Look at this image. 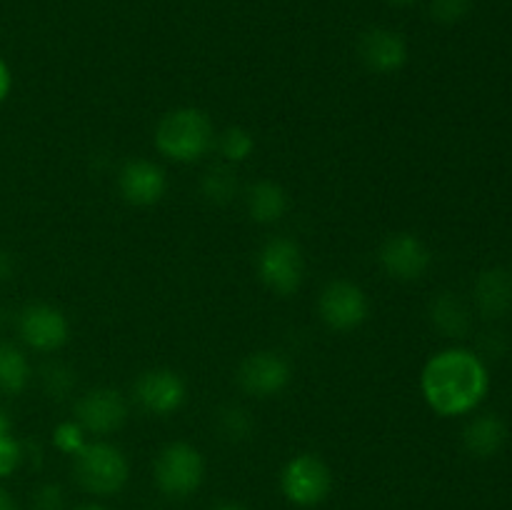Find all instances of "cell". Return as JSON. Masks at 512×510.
I'll list each match as a JSON object with an SVG mask.
<instances>
[{"label": "cell", "instance_id": "cell-19", "mask_svg": "<svg viewBox=\"0 0 512 510\" xmlns=\"http://www.w3.org/2000/svg\"><path fill=\"white\" fill-rule=\"evenodd\" d=\"M30 380V363L13 343H0V393H23Z\"/></svg>", "mask_w": 512, "mask_h": 510}, {"label": "cell", "instance_id": "cell-34", "mask_svg": "<svg viewBox=\"0 0 512 510\" xmlns=\"http://www.w3.org/2000/svg\"><path fill=\"white\" fill-rule=\"evenodd\" d=\"M390 3H395V5H408V3H413V0H390Z\"/></svg>", "mask_w": 512, "mask_h": 510}, {"label": "cell", "instance_id": "cell-25", "mask_svg": "<svg viewBox=\"0 0 512 510\" xmlns=\"http://www.w3.org/2000/svg\"><path fill=\"white\" fill-rule=\"evenodd\" d=\"M73 383H75L73 373H70L65 365H48V368L43 370V385L53 398H63V395H68L70 388H73Z\"/></svg>", "mask_w": 512, "mask_h": 510}, {"label": "cell", "instance_id": "cell-23", "mask_svg": "<svg viewBox=\"0 0 512 510\" xmlns=\"http://www.w3.org/2000/svg\"><path fill=\"white\" fill-rule=\"evenodd\" d=\"M53 443L60 453L75 455L85 445V430L80 428L78 420H68V423H60L53 433Z\"/></svg>", "mask_w": 512, "mask_h": 510}, {"label": "cell", "instance_id": "cell-13", "mask_svg": "<svg viewBox=\"0 0 512 510\" xmlns=\"http://www.w3.org/2000/svg\"><path fill=\"white\" fill-rule=\"evenodd\" d=\"M118 190L125 203L148 208V205L163 200L165 190H168V178H165V170L155 165L153 160L135 158L120 168Z\"/></svg>", "mask_w": 512, "mask_h": 510}, {"label": "cell", "instance_id": "cell-12", "mask_svg": "<svg viewBox=\"0 0 512 510\" xmlns=\"http://www.w3.org/2000/svg\"><path fill=\"white\" fill-rule=\"evenodd\" d=\"M140 408L153 415H170L185 403V383L175 370L150 368L138 375L133 385Z\"/></svg>", "mask_w": 512, "mask_h": 510}, {"label": "cell", "instance_id": "cell-29", "mask_svg": "<svg viewBox=\"0 0 512 510\" xmlns=\"http://www.w3.org/2000/svg\"><path fill=\"white\" fill-rule=\"evenodd\" d=\"M13 273V258L5 250H0V280H8Z\"/></svg>", "mask_w": 512, "mask_h": 510}, {"label": "cell", "instance_id": "cell-31", "mask_svg": "<svg viewBox=\"0 0 512 510\" xmlns=\"http://www.w3.org/2000/svg\"><path fill=\"white\" fill-rule=\"evenodd\" d=\"M213 510H248V508H245V505H240V503H233V500H228V503L215 505Z\"/></svg>", "mask_w": 512, "mask_h": 510}, {"label": "cell", "instance_id": "cell-16", "mask_svg": "<svg viewBox=\"0 0 512 510\" xmlns=\"http://www.w3.org/2000/svg\"><path fill=\"white\" fill-rule=\"evenodd\" d=\"M508 443V425L495 413L475 415L463 430V445L473 458H493Z\"/></svg>", "mask_w": 512, "mask_h": 510}, {"label": "cell", "instance_id": "cell-7", "mask_svg": "<svg viewBox=\"0 0 512 510\" xmlns=\"http://www.w3.org/2000/svg\"><path fill=\"white\" fill-rule=\"evenodd\" d=\"M318 313L330 330H355L368 320V295L350 280H333L320 290Z\"/></svg>", "mask_w": 512, "mask_h": 510}, {"label": "cell", "instance_id": "cell-33", "mask_svg": "<svg viewBox=\"0 0 512 510\" xmlns=\"http://www.w3.org/2000/svg\"><path fill=\"white\" fill-rule=\"evenodd\" d=\"M78 510H105V508H100V505H83V508Z\"/></svg>", "mask_w": 512, "mask_h": 510}, {"label": "cell", "instance_id": "cell-11", "mask_svg": "<svg viewBox=\"0 0 512 510\" xmlns=\"http://www.w3.org/2000/svg\"><path fill=\"white\" fill-rule=\"evenodd\" d=\"M75 420L85 433L110 435L123 428V423L128 420V403H125L123 393L113 388L88 390L75 403Z\"/></svg>", "mask_w": 512, "mask_h": 510}, {"label": "cell", "instance_id": "cell-9", "mask_svg": "<svg viewBox=\"0 0 512 510\" xmlns=\"http://www.w3.org/2000/svg\"><path fill=\"white\" fill-rule=\"evenodd\" d=\"M378 260L390 278L410 283V280H418L428 273L433 253L418 235L393 233L380 245Z\"/></svg>", "mask_w": 512, "mask_h": 510}, {"label": "cell", "instance_id": "cell-26", "mask_svg": "<svg viewBox=\"0 0 512 510\" xmlns=\"http://www.w3.org/2000/svg\"><path fill=\"white\" fill-rule=\"evenodd\" d=\"M20 463V445L15 443V438L8 435H0V478L13 473Z\"/></svg>", "mask_w": 512, "mask_h": 510}, {"label": "cell", "instance_id": "cell-21", "mask_svg": "<svg viewBox=\"0 0 512 510\" xmlns=\"http://www.w3.org/2000/svg\"><path fill=\"white\" fill-rule=\"evenodd\" d=\"M215 143H218V150L225 158V163H243V160H248L255 150L253 133L240 128V125L223 130V133L215 138Z\"/></svg>", "mask_w": 512, "mask_h": 510}, {"label": "cell", "instance_id": "cell-24", "mask_svg": "<svg viewBox=\"0 0 512 510\" xmlns=\"http://www.w3.org/2000/svg\"><path fill=\"white\" fill-rule=\"evenodd\" d=\"M473 8V0H430V13L438 23L455 25Z\"/></svg>", "mask_w": 512, "mask_h": 510}, {"label": "cell", "instance_id": "cell-18", "mask_svg": "<svg viewBox=\"0 0 512 510\" xmlns=\"http://www.w3.org/2000/svg\"><path fill=\"white\" fill-rule=\"evenodd\" d=\"M430 320L445 338H463L470 330V310L455 293H440L430 303Z\"/></svg>", "mask_w": 512, "mask_h": 510}, {"label": "cell", "instance_id": "cell-32", "mask_svg": "<svg viewBox=\"0 0 512 510\" xmlns=\"http://www.w3.org/2000/svg\"><path fill=\"white\" fill-rule=\"evenodd\" d=\"M8 433H10V420H8V415L0 410V435H8Z\"/></svg>", "mask_w": 512, "mask_h": 510}, {"label": "cell", "instance_id": "cell-10", "mask_svg": "<svg viewBox=\"0 0 512 510\" xmlns=\"http://www.w3.org/2000/svg\"><path fill=\"white\" fill-rule=\"evenodd\" d=\"M290 365L283 355L273 350H258L250 353L238 368V385L253 398H275L290 385Z\"/></svg>", "mask_w": 512, "mask_h": 510}, {"label": "cell", "instance_id": "cell-14", "mask_svg": "<svg viewBox=\"0 0 512 510\" xmlns=\"http://www.w3.org/2000/svg\"><path fill=\"white\" fill-rule=\"evenodd\" d=\"M360 60L370 73L393 75L408 63V45L403 35L390 28H368L358 40Z\"/></svg>", "mask_w": 512, "mask_h": 510}, {"label": "cell", "instance_id": "cell-8", "mask_svg": "<svg viewBox=\"0 0 512 510\" xmlns=\"http://www.w3.org/2000/svg\"><path fill=\"white\" fill-rule=\"evenodd\" d=\"M18 333L38 353H55L68 343L70 325L63 310L48 303H30L18 315Z\"/></svg>", "mask_w": 512, "mask_h": 510}, {"label": "cell", "instance_id": "cell-28", "mask_svg": "<svg viewBox=\"0 0 512 510\" xmlns=\"http://www.w3.org/2000/svg\"><path fill=\"white\" fill-rule=\"evenodd\" d=\"M10 83H13V80H10V70H8V65H5L3 60H0V103H3V100L8 98V93H10Z\"/></svg>", "mask_w": 512, "mask_h": 510}, {"label": "cell", "instance_id": "cell-3", "mask_svg": "<svg viewBox=\"0 0 512 510\" xmlns=\"http://www.w3.org/2000/svg\"><path fill=\"white\" fill-rule=\"evenodd\" d=\"M75 480L93 495H115L128 483L130 465L110 443H85L73 455Z\"/></svg>", "mask_w": 512, "mask_h": 510}, {"label": "cell", "instance_id": "cell-4", "mask_svg": "<svg viewBox=\"0 0 512 510\" xmlns=\"http://www.w3.org/2000/svg\"><path fill=\"white\" fill-rule=\"evenodd\" d=\"M205 460L190 443H170L155 458V483L170 498H188L203 485Z\"/></svg>", "mask_w": 512, "mask_h": 510}, {"label": "cell", "instance_id": "cell-30", "mask_svg": "<svg viewBox=\"0 0 512 510\" xmlns=\"http://www.w3.org/2000/svg\"><path fill=\"white\" fill-rule=\"evenodd\" d=\"M0 510H18V505H15L13 500H10V495L5 493L3 488H0Z\"/></svg>", "mask_w": 512, "mask_h": 510}, {"label": "cell", "instance_id": "cell-20", "mask_svg": "<svg viewBox=\"0 0 512 510\" xmlns=\"http://www.w3.org/2000/svg\"><path fill=\"white\" fill-rule=\"evenodd\" d=\"M200 190H203L205 200H210V203L228 205L230 200H235V195H238L240 190L238 175L230 168V163H218L203 175Z\"/></svg>", "mask_w": 512, "mask_h": 510}, {"label": "cell", "instance_id": "cell-15", "mask_svg": "<svg viewBox=\"0 0 512 510\" xmlns=\"http://www.w3.org/2000/svg\"><path fill=\"white\" fill-rule=\"evenodd\" d=\"M475 308L483 318L500 320L512 310V270L495 268L483 270L475 280Z\"/></svg>", "mask_w": 512, "mask_h": 510}, {"label": "cell", "instance_id": "cell-27", "mask_svg": "<svg viewBox=\"0 0 512 510\" xmlns=\"http://www.w3.org/2000/svg\"><path fill=\"white\" fill-rule=\"evenodd\" d=\"M35 510H63V490L58 485H43L33 498Z\"/></svg>", "mask_w": 512, "mask_h": 510}, {"label": "cell", "instance_id": "cell-6", "mask_svg": "<svg viewBox=\"0 0 512 510\" xmlns=\"http://www.w3.org/2000/svg\"><path fill=\"white\" fill-rule=\"evenodd\" d=\"M258 275L275 295H293L303 285V250L290 238H273L260 248Z\"/></svg>", "mask_w": 512, "mask_h": 510}, {"label": "cell", "instance_id": "cell-17", "mask_svg": "<svg viewBox=\"0 0 512 510\" xmlns=\"http://www.w3.org/2000/svg\"><path fill=\"white\" fill-rule=\"evenodd\" d=\"M245 205H248V215L255 223H278L288 210V195L273 180H258L245 193Z\"/></svg>", "mask_w": 512, "mask_h": 510}, {"label": "cell", "instance_id": "cell-2", "mask_svg": "<svg viewBox=\"0 0 512 510\" xmlns=\"http://www.w3.org/2000/svg\"><path fill=\"white\" fill-rule=\"evenodd\" d=\"M213 120L200 108H175L155 128V148L175 163H195L215 145Z\"/></svg>", "mask_w": 512, "mask_h": 510}, {"label": "cell", "instance_id": "cell-1", "mask_svg": "<svg viewBox=\"0 0 512 510\" xmlns=\"http://www.w3.org/2000/svg\"><path fill=\"white\" fill-rule=\"evenodd\" d=\"M420 388L430 408L445 418L468 415L490 390V375L483 358L473 350L448 348L435 353L420 373Z\"/></svg>", "mask_w": 512, "mask_h": 510}, {"label": "cell", "instance_id": "cell-22", "mask_svg": "<svg viewBox=\"0 0 512 510\" xmlns=\"http://www.w3.org/2000/svg\"><path fill=\"white\" fill-rule=\"evenodd\" d=\"M218 425H220V433L230 440L248 438L250 430H253V420H250V415L245 413L243 408H238V405L225 408L223 413H220Z\"/></svg>", "mask_w": 512, "mask_h": 510}, {"label": "cell", "instance_id": "cell-5", "mask_svg": "<svg viewBox=\"0 0 512 510\" xmlns=\"http://www.w3.org/2000/svg\"><path fill=\"white\" fill-rule=\"evenodd\" d=\"M280 485L290 503L300 508H313L323 503L333 490V473L323 458L313 453H300L288 460L280 475Z\"/></svg>", "mask_w": 512, "mask_h": 510}]
</instances>
